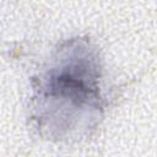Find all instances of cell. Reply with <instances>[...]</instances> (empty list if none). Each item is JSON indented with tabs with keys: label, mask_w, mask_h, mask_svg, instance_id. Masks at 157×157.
<instances>
[{
	"label": "cell",
	"mask_w": 157,
	"mask_h": 157,
	"mask_svg": "<svg viewBox=\"0 0 157 157\" xmlns=\"http://www.w3.org/2000/svg\"><path fill=\"white\" fill-rule=\"evenodd\" d=\"M99 76L97 58L86 44L71 42L60 49L36 88L38 126L55 137L87 128L102 108Z\"/></svg>",
	"instance_id": "1"
}]
</instances>
